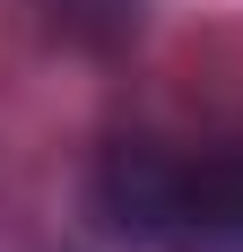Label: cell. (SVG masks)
<instances>
[{
	"label": "cell",
	"instance_id": "cell-1",
	"mask_svg": "<svg viewBox=\"0 0 243 252\" xmlns=\"http://www.w3.org/2000/svg\"><path fill=\"white\" fill-rule=\"evenodd\" d=\"M104 209L122 235L156 252H243V148H217V157L113 148Z\"/></svg>",
	"mask_w": 243,
	"mask_h": 252
}]
</instances>
